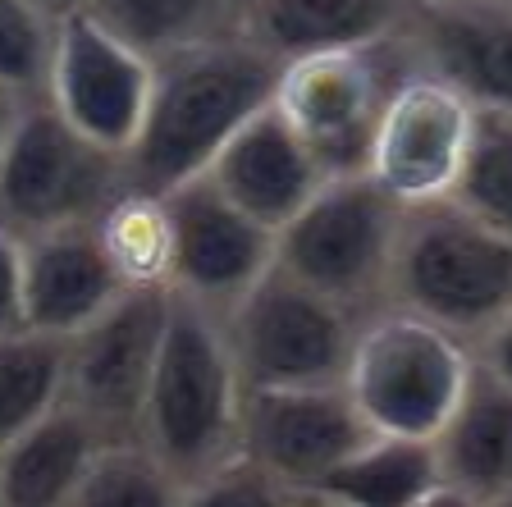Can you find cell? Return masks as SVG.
I'll return each mask as SVG.
<instances>
[{"instance_id":"cell-8","label":"cell","mask_w":512,"mask_h":507,"mask_svg":"<svg viewBox=\"0 0 512 507\" xmlns=\"http://www.w3.org/2000/svg\"><path fill=\"white\" fill-rule=\"evenodd\" d=\"M124 188L119 160L64 124L46 96H28L0 151V229L14 238L92 220Z\"/></svg>"},{"instance_id":"cell-36","label":"cell","mask_w":512,"mask_h":507,"mask_svg":"<svg viewBox=\"0 0 512 507\" xmlns=\"http://www.w3.org/2000/svg\"><path fill=\"white\" fill-rule=\"evenodd\" d=\"M238 5H243V0H234V10H238Z\"/></svg>"},{"instance_id":"cell-25","label":"cell","mask_w":512,"mask_h":507,"mask_svg":"<svg viewBox=\"0 0 512 507\" xmlns=\"http://www.w3.org/2000/svg\"><path fill=\"white\" fill-rule=\"evenodd\" d=\"M453 201L512 238V115L476 110V133Z\"/></svg>"},{"instance_id":"cell-3","label":"cell","mask_w":512,"mask_h":507,"mask_svg":"<svg viewBox=\"0 0 512 507\" xmlns=\"http://www.w3.org/2000/svg\"><path fill=\"white\" fill-rule=\"evenodd\" d=\"M384 307L412 311L476 348V338L512 307V238L453 197L403 206Z\"/></svg>"},{"instance_id":"cell-10","label":"cell","mask_w":512,"mask_h":507,"mask_svg":"<svg viewBox=\"0 0 512 507\" xmlns=\"http://www.w3.org/2000/svg\"><path fill=\"white\" fill-rule=\"evenodd\" d=\"M476 133V106L430 69L407 64L394 83L366 151V179L398 206L453 197Z\"/></svg>"},{"instance_id":"cell-9","label":"cell","mask_w":512,"mask_h":507,"mask_svg":"<svg viewBox=\"0 0 512 507\" xmlns=\"http://www.w3.org/2000/svg\"><path fill=\"white\" fill-rule=\"evenodd\" d=\"M165 316L170 288H124L101 316L64 338V407L106 444L138 439Z\"/></svg>"},{"instance_id":"cell-24","label":"cell","mask_w":512,"mask_h":507,"mask_svg":"<svg viewBox=\"0 0 512 507\" xmlns=\"http://www.w3.org/2000/svg\"><path fill=\"white\" fill-rule=\"evenodd\" d=\"M64 507H179V480L138 444H101Z\"/></svg>"},{"instance_id":"cell-31","label":"cell","mask_w":512,"mask_h":507,"mask_svg":"<svg viewBox=\"0 0 512 507\" xmlns=\"http://www.w3.org/2000/svg\"><path fill=\"white\" fill-rule=\"evenodd\" d=\"M23 101H28V96H14V92H5V87H0V151H5V142H10L14 119H19Z\"/></svg>"},{"instance_id":"cell-21","label":"cell","mask_w":512,"mask_h":507,"mask_svg":"<svg viewBox=\"0 0 512 507\" xmlns=\"http://www.w3.org/2000/svg\"><path fill=\"white\" fill-rule=\"evenodd\" d=\"M92 229L124 288H170L174 229H170V206H165L160 192L119 188L92 215Z\"/></svg>"},{"instance_id":"cell-6","label":"cell","mask_w":512,"mask_h":507,"mask_svg":"<svg viewBox=\"0 0 512 507\" xmlns=\"http://www.w3.org/2000/svg\"><path fill=\"white\" fill-rule=\"evenodd\" d=\"M357 320L348 307L307 288L270 261V270L220 316L243 389L343 384Z\"/></svg>"},{"instance_id":"cell-33","label":"cell","mask_w":512,"mask_h":507,"mask_svg":"<svg viewBox=\"0 0 512 507\" xmlns=\"http://www.w3.org/2000/svg\"><path fill=\"white\" fill-rule=\"evenodd\" d=\"M42 5H46L51 14H74L78 5H83V0H42Z\"/></svg>"},{"instance_id":"cell-13","label":"cell","mask_w":512,"mask_h":507,"mask_svg":"<svg viewBox=\"0 0 512 507\" xmlns=\"http://www.w3.org/2000/svg\"><path fill=\"white\" fill-rule=\"evenodd\" d=\"M160 197L170 206L174 229L170 293L224 316L270 270L275 233L247 220L234 201H224L206 174L160 192Z\"/></svg>"},{"instance_id":"cell-5","label":"cell","mask_w":512,"mask_h":507,"mask_svg":"<svg viewBox=\"0 0 512 507\" xmlns=\"http://www.w3.org/2000/svg\"><path fill=\"white\" fill-rule=\"evenodd\" d=\"M398 224L403 206L366 174L325 179L302 201V211L275 229V265L352 316H366L384 307Z\"/></svg>"},{"instance_id":"cell-14","label":"cell","mask_w":512,"mask_h":507,"mask_svg":"<svg viewBox=\"0 0 512 507\" xmlns=\"http://www.w3.org/2000/svg\"><path fill=\"white\" fill-rule=\"evenodd\" d=\"M398 42L416 69L458 87L476 110L512 115V0L412 5Z\"/></svg>"},{"instance_id":"cell-32","label":"cell","mask_w":512,"mask_h":507,"mask_svg":"<svg viewBox=\"0 0 512 507\" xmlns=\"http://www.w3.org/2000/svg\"><path fill=\"white\" fill-rule=\"evenodd\" d=\"M288 507H348V503H339V498H330V494H320V489H293V503Z\"/></svg>"},{"instance_id":"cell-23","label":"cell","mask_w":512,"mask_h":507,"mask_svg":"<svg viewBox=\"0 0 512 507\" xmlns=\"http://www.w3.org/2000/svg\"><path fill=\"white\" fill-rule=\"evenodd\" d=\"M64 402V338L42 329L0 334V448Z\"/></svg>"},{"instance_id":"cell-34","label":"cell","mask_w":512,"mask_h":507,"mask_svg":"<svg viewBox=\"0 0 512 507\" xmlns=\"http://www.w3.org/2000/svg\"><path fill=\"white\" fill-rule=\"evenodd\" d=\"M480 507H512V489L508 494H499V498H490V503H480Z\"/></svg>"},{"instance_id":"cell-20","label":"cell","mask_w":512,"mask_h":507,"mask_svg":"<svg viewBox=\"0 0 512 507\" xmlns=\"http://www.w3.org/2000/svg\"><path fill=\"white\" fill-rule=\"evenodd\" d=\"M435 485H444L435 439L371 434L316 489L348 507H412Z\"/></svg>"},{"instance_id":"cell-35","label":"cell","mask_w":512,"mask_h":507,"mask_svg":"<svg viewBox=\"0 0 512 507\" xmlns=\"http://www.w3.org/2000/svg\"><path fill=\"white\" fill-rule=\"evenodd\" d=\"M407 5H430V0H407Z\"/></svg>"},{"instance_id":"cell-27","label":"cell","mask_w":512,"mask_h":507,"mask_svg":"<svg viewBox=\"0 0 512 507\" xmlns=\"http://www.w3.org/2000/svg\"><path fill=\"white\" fill-rule=\"evenodd\" d=\"M293 489L279 485L270 471L252 462V457L234 453L229 462L211 466L206 476L188 480L179 489V507H288Z\"/></svg>"},{"instance_id":"cell-17","label":"cell","mask_w":512,"mask_h":507,"mask_svg":"<svg viewBox=\"0 0 512 507\" xmlns=\"http://www.w3.org/2000/svg\"><path fill=\"white\" fill-rule=\"evenodd\" d=\"M407 14V0H243L238 32L275 64H288L320 51L394 42Z\"/></svg>"},{"instance_id":"cell-18","label":"cell","mask_w":512,"mask_h":507,"mask_svg":"<svg viewBox=\"0 0 512 507\" xmlns=\"http://www.w3.org/2000/svg\"><path fill=\"white\" fill-rule=\"evenodd\" d=\"M444 485L471 494L476 503L512 489V389L476 366L462 402L435 434Z\"/></svg>"},{"instance_id":"cell-2","label":"cell","mask_w":512,"mask_h":507,"mask_svg":"<svg viewBox=\"0 0 512 507\" xmlns=\"http://www.w3.org/2000/svg\"><path fill=\"white\" fill-rule=\"evenodd\" d=\"M243 380L215 311L170 293V316L142 398L138 444L156 457L179 489L238 453Z\"/></svg>"},{"instance_id":"cell-26","label":"cell","mask_w":512,"mask_h":507,"mask_svg":"<svg viewBox=\"0 0 512 507\" xmlns=\"http://www.w3.org/2000/svg\"><path fill=\"white\" fill-rule=\"evenodd\" d=\"M55 23L42 0H0V87L14 96H42Z\"/></svg>"},{"instance_id":"cell-7","label":"cell","mask_w":512,"mask_h":507,"mask_svg":"<svg viewBox=\"0 0 512 507\" xmlns=\"http://www.w3.org/2000/svg\"><path fill=\"white\" fill-rule=\"evenodd\" d=\"M403 42H380L362 51H320L279 64L270 106L298 142L311 151L325 179L366 174V151L394 83L407 74Z\"/></svg>"},{"instance_id":"cell-12","label":"cell","mask_w":512,"mask_h":507,"mask_svg":"<svg viewBox=\"0 0 512 507\" xmlns=\"http://www.w3.org/2000/svg\"><path fill=\"white\" fill-rule=\"evenodd\" d=\"M362 439H371V430L343 384L243 389L238 453L288 489H316Z\"/></svg>"},{"instance_id":"cell-22","label":"cell","mask_w":512,"mask_h":507,"mask_svg":"<svg viewBox=\"0 0 512 507\" xmlns=\"http://www.w3.org/2000/svg\"><path fill=\"white\" fill-rule=\"evenodd\" d=\"M78 10L147 60L238 28L234 0H83Z\"/></svg>"},{"instance_id":"cell-16","label":"cell","mask_w":512,"mask_h":507,"mask_svg":"<svg viewBox=\"0 0 512 507\" xmlns=\"http://www.w3.org/2000/svg\"><path fill=\"white\" fill-rule=\"evenodd\" d=\"M206 179L215 183L224 201H234L247 220L275 233L302 211V201L325 183L311 151L298 142V133L275 115V106H261L234 138L211 160Z\"/></svg>"},{"instance_id":"cell-15","label":"cell","mask_w":512,"mask_h":507,"mask_svg":"<svg viewBox=\"0 0 512 507\" xmlns=\"http://www.w3.org/2000/svg\"><path fill=\"white\" fill-rule=\"evenodd\" d=\"M19 265L23 325L42 329V334L69 338L124 293L119 275L110 270L106 252L96 243L92 220L55 224V229L19 238Z\"/></svg>"},{"instance_id":"cell-29","label":"cell","mask_w":512,"mask_h":507,"mask_svg":"<svg viewBox=\"0 0 512 507\" xmlns=\"http://www.w3.org/2000/svg\"><path fill=\"white\" fill-rule=\"evenodd\" d=\"M471 352H476V366L485 370V375H494L499 384L512 389V307L476 338V348Z\"/></svg>"},{"instance_id":"cell-19","label":"cell","mask_w":512,"mask_h":507,"mask_svg":"<svg viewBox=\"0 0 512 507\" xmlns=\"http://www.w3.org/2000/svg\"><path fill=\"white\" fill-rule=\"evenodd\" d=\"M101 444L106 439L60 402L0 448V507H64Z\"/></svg>"},{"instance_id":"cell-11","label":"cell","mask_w":512,"mask_h":507,"mask_svg":"<svg viewBox=\"0 0 512 507\" xmlns=\"http://www.w3.org/2000/svg\"><path fill=\"white\" fill-rule=\"evenodd\" d=\"M151 92V60L106 32L92 14L74 10L55 23V46L46 64V106L92 147L124 156L142 124Z\"/></svg>"},{"instance_id":"cell-28","label":"cell","mask_w":512,"mask_h":507,"mask_svg":"<svg viewBox=\"0 0 512 507\" xmlns=\"http://www.w3.org/2000/svg\"><path fill=\"white\" fill-rule=\"evenodd\" d=\"M23 325V265L19 238L0 229V334Z\"/></svg>"},{"instance_id":"cell-30","label":"cell","mask_w":512,"mask_h":507,"mask_svg":"<svg viewBox=\"0 0 512 507\" xmlns=\"http://www.w3.org/2000/svg\"><path fill=\"white\" fill-rule=\"evenodd\" d=\"M412 507H480L471 494H462V489H453V485H435L430 494H421Z\"/></svg>"},{"instance_id":"cell-1","label":"cell","mask_w":512,"mask_h":507,"mask_svg":"<svg viewBox=\"0 0 512 507\" xmlns=\"http://www.w3.org/2000/svg\"><path fill=\"white\" fill-rule=\"evenodd\" d=\"M279 64L238 28L151 60L142 124L119 156L124 188L170 192L211 169L220 147L270 101Z\"/></svg>"},{"instance_id":"cell-4","label":"cell","mask_w":512,"mask_h":507,"mask_svg":"<svg viewBox=\"0 0 512 507\" xmlns=\"http://www.w3.org/2000/svg\"><path fill=\"white\" fill-rule=\"evenodd\" d=\"M471 375V343L412 311L375 307L357 320L343 366V393L371 434L435 439L462 402Z\"/></svg>"}]
</instances>
